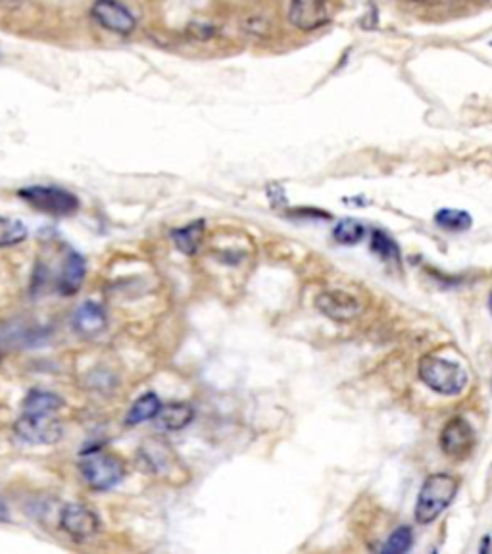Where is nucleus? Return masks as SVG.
Returning <instances> with one entry per match:
<instances>
[{"label": "nucleus", "instance_id": "nucleus-1", "mask_svg": "<svg viewBox=\"0 0 492 554\" xmlns=\"http://www.w3.org/2000/svg\"><path fill=\"white\" fill-rule=\"evenodd\" d=\"M460 478L450 474H433L421 485L416 503V522L419 526L433 524L456 499Z\"/></svg>", "mask_w": 492, "mask_h": 554}, {"label": "nucleus", "instance_id": "nucleus-2", "mask_svg": "<svg viewBox=\"0 0 492 554\" xmlns=\"http://www.w3.org/2000/svg\"><path fill=\"white\" fill-rule=\"evenodd\" d=\"M418 374L427 387L444 397H456L468 385V374L460 364L431 354L419 360Z\"/></svg>", "mask_w": 492, "mask_h": 554}, {"label": "nucleus", "instance_id": "nucleus-3", "mask_svg": "<svg viewBox=\"0 0 492 554\" xmlns=\"http://www.w3.org/2000/svg\"><path fill=\"white\" fill-rule=\"evenodd\" d=\"M18 195L35 210L54 218H66L79 210V199L74 193L54 185H31L22 189Z\"/></svg>", "mask_w": 492, "mask_h": 554}, {"label": "nucleus", "instance_id": "nucleus-4", "mask_svg": "<svg viewBox=\"0 0 492 554\" xmlns=\"http://www.w3.org/2000/svg\"><path fill=\"white\" fill-rule=\"evenodd\" d=\"M79 472L93 491H108L125 478V464L114 454H87L79 464Z\"/></svg>", "mask_w": 492, "mask_h": 554}, {"label": "nucleus", "instance_id": "nucleus-5", "mask_svg": "<svg viewBox=\"0 0 492 554\" xmlns=\"http://www.w3.org/2000/svg\"><path fill=\"white\" fill-rule=\"evenodd\" d=\"M14 431L20 439L33 445H54L64 433L56 414H22Z\"/></svg>", "mask_w": 492, "mask_h": 554}, {"label": "nucleus", "instance_id": "nucleus-6", "mask_svg": "<svg viewBox=\"0 0 492 554\" xmlns=\"http://www.w3.org/2000/svg\"><path fill=\"white\" fill-rule=\"evenodd\" d=\"M91 16L106 31L122 37L131 35L137 27V18L120 0H95L91 6Z\"/></svg>", "mask_w": 492, "mask_h": 554}, {"label": "nucleus", "instance_id": "nucleus-7", "mask_svg": "<svg viewBox=\"0 0 492 554\" xmlns=\"http://www.w3.org/2000/svg\"><path fill=\"white\" fill-rule=\"evenodd\" d=\"M100 518L85 504L72 503L62 508L60 528L75 541H87L100 531Z\"/></svg>", "mask_w": 492, "mask_h": 554}, {"label": "nucleus", "instance_id": "nucleus-8", "mask_svg": "<svg viewBox=\"0 0 492 554\" xmlns=\"http://www.w3.org/2000/svg\"><path fill=\"white\" fill-rule=\"evenodd\" d=\"M289 22L300 31H316L331 22L327 0H291Z\"/></svg>", "mask_w": 492, "mask_h": 554}, {"label": "nucleus", "instance_id": "nucleus-9", "mask_svg": "<svg viewBox=\"0 0 492 554\" xmlns=\"http://www.w3.org/2000/svg\"><path fill=\"white\" fill-rule=\"evenodd\" d=\"M475 447V433L464 418H452L441 433V449L452 460L468 458Z\"/></svg>", "mask_w": 492, "mask_h": 554}, {"label": "nucleus", "instance_id": "nucleus-10", "mask_svg": "<svg viewBox=\"0 0 492 554\" xmlns=\"http://www.w3.org/2000/svg\"><path fill=\"white\" fill-rule=\"evenodd\" d=\"M316 306L323 316L333 322H352L362 314V304L345 291H323L316 299Z\"/></svg>", "mask_w": 492, "mask_h": 554}, {"label": "nucleus", "instance_id": "nucleus-11", "mask_svg": "<svg viewBox=\"0 0 492 554\" xmlns=\"http://www.w3.org/2000/svg\"><path fill=\"white\" fill-rule=\"evenodd\" d=\"M195 418V408L189 403L162 404L156 414V426L166 431H181Z\"/></svg>", "mask_w": 492, "mask_h": 554}, {"label": "nucleus", "instance_id": "nucleus-12", "mask_svg": "<svg viewBox=\"0 0 492 554\" xmlns=\"http://www.w3.org/2000/svg\"><path fill=\"white\" fill-rule=\"evenodd\" d=\"M85 260L79 252H68V258L64 262V268L60 272L58 277V291L64 295V297H72L75 295L81 285H83V279H85Z\"/></svg>", "mask_w": 492, "mask_h": 554}, {"label": "nucleus", "instance_id": "nucleus-13", "mask_svg": "<svg viewBox=\"0 0 492 554\" xmlns=\"http://www.w3.org/2000/svg\"><path fill=\"white\" fill-rule=\"evenodd\" d=\"M74 328L83 337H95L106 328V314L97 303H85L75 312Z\"/></svg>", "mask_w": 492, "mask_h": 554}, {"label": "nucleus", "instance_id": "nucleus-14", "mask_svg": "<svg viewBox=\"0 0 492 554\" xmlns=\"http://www.w3.org/2000/svg\"><path fill=\"white\" fill-rule=\"evenodd\" d=\"M204 237H206V222L204 220L191 222L187 226L177 227L172 231V239L177 251H181L187 256L197 254Z\"/></svg>", "mask_w": 492, "mask_h": 554}, {"label": "nucleus", "instance_id": "nucleus-15", "mask_svg": "<svg viewBox=\"0 0 492 554\" xmlns=\"http://www.w3.org/2000/svg\"><path fill=\"white\" fill-rule=\"evenodd\" d=\"M62 406H64L62 397H58L50 391L33 389L25 397L24 414H56Z\"/></svg>", "mask_w": 492, "mask_h": 554}, {"label": "nucleus", "instance_id": "nucleus-16", "mask_svg": "<svg viewBox=\"0 0 492 554\" xmlns=\"http://www.w3.org/2000/svg\"><path fill=\"white\" fill-rule=\"evenodd\" d=\"M139 464L145 472H150V474H160L166 470V466L170 464V449L168 445L156 441L154 445L148 443L141 453H139Z\"/></svg>", "mask_w": 492, "mask_h": 554}, {"label": "nucleus", "instance_id": "nucleus-17", "mask_svg": "<svg viewBox=\"0 0 492 554\" xmlns=\"http://www.w3.org/2000/svg\"><path fill=\"white\" fill-rule=\"evenodd\" d=\"M160 406H162V401L158 399L156 393H145V395H141V397L133 403V406L129 408L127 420H125V422H127L129 426H139V424H143V422L154 420L156 414H158V410H160Z\"/></svg>", "mask_w": 492, "mask_h": 554}, {"label": "nucleus", "instance_id": "nucleus-18", "mask_svg": "<svg viewBox=\"0 0 492 554\" xmlns=\"http://www.w3.org/2000/svg\"><path fill=\"white\" fill-rule=\"evenodd\" d=\"M371 251L375 252L383 262H389L394 266H400V262H402V254H400L396 241L385 231L375 229L371 233Z\"/></svg>", "mask_w": 492, "mask_h": 554}, {"label": "nucleus", "instance_id": "nucleus-19", "mask_svg": "<svg viewBox=\"0 0 492 554\" xmlns=\"http://www.w3.org/2000/svg\"><path fill=\"white\" fill-rule=\"evenodd\" d=\"M435 224L446 229V231H452V233H462V231H468L473 220L469 216V212L466 210H456V208H443L435 214Z\"/></svg>", "mask_w": 492, "mask_h": 554}, {"label": "nucleus", "instance_id": "nucleus-20", "mask_svg": "<svg viewBox=\"0 0 492 554\" xmlns=\"http://www.w3.org/2000/svg\"><path fill=\"white\" fill-rule=\"evenodd\" d=\"M27 233L29 229L24 222L0 216V249H8L24 243Z\"/></svg>", "mask_w": 492, "mask_h": 554}, {"label": "nucleus", "instance_id": "nucleus-21", "mask_svg": "<svg viewBox=\"0 0 492 554\" xmlns=\"http://www.w3.org/2000/svg\"><path fill=\"white\" fill-rule=\"evenodd\" d=\"M366 229L358 222V220H341L335 229H333V237L339 245H356L364 239Z\"/></svg>", "mask_w": 492, "mask_h": 554}, {"label": "nucleus", "instance_id": "nucleus-22", "mask_svg": "<svg viewBox=\"0 0 492 554\" xmlns=\"http://www.w3.org/2000/svg\"><path fill=\"white\" fill-rule=\"evenodd\" d=\"M412 543H414L412 529L402 526V528L394 529L391 537L387 539V543L381 547V551L387 554L408 553L412 549Z\"/></svg>", "mask_w": 492, "mask_h": 554}, {"label": "nucleus", "instance_id": "nucleus-23", "mask_svg": "<svg viewBox=\"0 0 492 554\" xmlns=\"http://www.w3.org/2000/svg\"><path fill=\"white\" fill-rule=\"evenodd\" d=\"M489 306H491V312H492V295H491V299H489Z\"/></svg>", "mask_w": 492, "mask_h": 554}, {"label": "nucleus", "instance_id": "nucleus-24", "mask_svg": "<svg viewBox=\"0 0 492 554\" xmlns=\"http://www.w3.org/2000/svg\"><path fill=\"white\" fill-rule=\"evenodd\" d=\"M414 2H427V0H414Z\"/></svg>", "mask_w": 492, "mask_h": 554}, {"label": "nucleus", "instance_id": "nucleus-25", "mask_svg": "<svg viewBox=\"0 0 492 554\" xmlns=\"http://www.w3.org/2000/svg\"><path fill=\"white\" fill-rule=\"evenodd\" d=\"M491 47H492V41H491Z\"/></svg>", "mask_w": 492, "mask_h": 554}]
</instances>
